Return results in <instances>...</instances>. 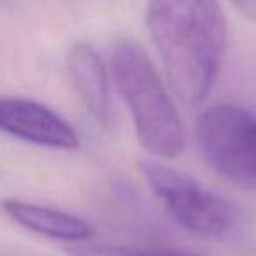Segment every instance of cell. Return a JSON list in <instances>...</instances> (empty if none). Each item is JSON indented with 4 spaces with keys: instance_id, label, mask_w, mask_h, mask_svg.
Segmentation results:
<instances>
[{
    "instance_id": "1",
    "label": "cell",
    "mask_w": 256,
    "mask_h": 256,
    "mask_svg": "<svg viewBox=\"0 0 256 256\" xmlns=\"http://www.w3.org/2000/svg\"><path fill=\"white\" fill-rule=\"evenodd\" d=\"M146 25L174 93L186 104L207 98L220 76L228 26L218 0H150Z\"/></svg>"
},
{
    "instance_id": "2",
    "label": "cell",
    "mask_w": 256,
    "mask_h": 256,
    "mask_svg": "<svg viewBox=\"0 0 256 256\" xmlns=\"http://www.w3.org/2000/svg\"><path fill=\"white\" fill-rule=\"evenodd\" d=\"M110 67L140 146L158 158L181 154L186 142L181 118L146 51L134 40H120L110 54Z\"/></svg>"
},
{
    "instance_id": "3",
    "label": "cell",
    "mask_w": 256,
    "mask_h": 256,
    "mask_svg": "<svg viewBox=\"0 0 256 256\" xmlns=\"http://www.w3.org/2000/svg\"><path fill=\"white\" fill-rule=\"evenodd\" d=\"M139 168L168 216L184 232L218 238L232 230L235 214L230 204L207 192L195 178L158 160L140 162Z\"/></svg>"
},
{
    "instance_id": "4",
    "label": "cell",
    "mask_w": 256,
    "mask_h": 256,
    "mask_svg": "<svg viewBox=\"0 0 256 256\" xmlns=\"http://www.w3.org/2000/svg\"><path fill=\"white\" fill-rule=\"evenodd\" d=\"M206 162L234 184L256 190V114L234 104L207 107L196 123Z\"/></svg>"
},
{
    "instance_id": "5",
    "label": "cell",
    "mask_w": 256,
    "mask_h": 256,
    "mask_svg": "<svg viewBox=\"0 0 256 256\" xmlns=\"http://www.w3.org/2000/svg\"><path fill=\"white\" fill-rule=\"evenodd\" d=\"M0 126L9 136L53 150H78L81 146L76 130L56 112L30 98L0 100Z\"/></svg>"
},
{
    "instance_id": "6",
    "label": "cell",
    "mask_w": 256,
    "mask_h": 256,
    "mask_svg": "<svg viewBox=\"0 0 256 256\" xmlns=\"http://www.w3.org/2000/svg\"><path fill=\"white\" fill-rule=\"evenodd\" d=\"M67 68L81 102L93 120L106 126L110 118V98L102 58L90 44H76L68 50Z\"/></svg>"
},
{
    "instance_id": "7",
    "label": "cell",
    "mask_w": 256,
    "mask_h": 256,
    "mask_svg": "<svg viewBox=\"0 0 256 256\" xmlns=\"http://www.w3.org/2000/svg\"><path fill=\"white\" fill-rule=\"evenodd\" d=\"M4 210L20 226L44 237L64 240L67 244L86 242L95 235L93 226L86 220L51 207L9 198L4 202Z\"/></svg>"
},
{
    "instance_id": "8",
    "label": "cell",
    "mask_w": 256,
    "mask_h": 256,
    "mask_svg": "<svg viewBox=\"0 0 256 256\" xmlns=\"http://www.w3.org/2000/svg\"><path fill=\"white\" fill-rule=\"evenodd\" d=\"M65 251L70 256H200L193 252L164 248H142V246H114L92 244L90 240L68 244Z\"/></svg>"
},
{
    "instance_id": "9",
    "label": "cell",
    "mask_w": 256,
    "mask_h": 256,
    "mask_svg": "<svg viewBox=\"0 0 256 256\" xmlns=\"http://www.w3.org/2000/svg\"><path fill=\"white\" fill-rule=\"evenodd\" d=\"M230 2L249 22L256 23V0H230Z\"/></svg>"
}]
</instances>
